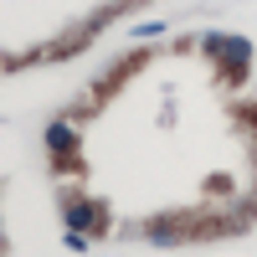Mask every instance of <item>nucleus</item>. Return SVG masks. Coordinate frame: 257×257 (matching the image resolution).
<instances>
[{
  "label": "nucleus",
  "instance_id": "nucleus-1",
  "mask_svg": "<svg viewBox=\"0 0 257 257\" xmlns=\"http://www.w3.org/2000/svg\"><path fill=\"white\" fill-rule=\"evenodd\" d=\"M62 226L88 237V231L108 226V211H103V201H82V196H72V190H62Z\"/></svg>",
  "mask_w": 257,
  "mask_h": 257
},
{
  "label": "nucleus",
  "instance_id": "nucleus-2",
  "mask_svg": "<svg viewBox=\"0 0 257 257\" xmlns=\"http://www.w3.org/2000/svg\"><path fill=\"white\" fill-rule=\"evenodd\" d=\"M206 47H211V52H221V57L231 62V77L242 82L247 62H252V41H247V36H216V31H211V36H206Z\"/></svg>",
  "mask_w": 257,
  "mask_h": 257
},
{
  "label": "nucleus",
  "instance_id": "nucleus-3",
  "mask_svg": "<svg viewBox=\"0 0 257 257\" xmlns=\"http://www.w3.org/2000/svg\"><path fill=\"white\" fill-rule=\"evenodd\" d=\"M72 144H77L72 118H52L47 123V149H52V155H72Z\"/></svg>",
  "mask_w": 257,
  "mask_h": 257
}]
</instances>
